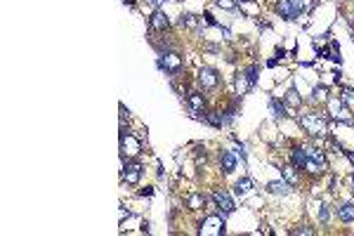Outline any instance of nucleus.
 Returning <instances> with one entry per match:
<instances>
[{
	"label": "nucleus",
	"instance_id": "1",
	"mask_svg": "<svg viewBox=\"0 0 354 236\" xmlns=\"http://www.w3.org/2000/svg\"><path fill=\"white\" fill-rule=\"evenodd\" d=\"M300 125L305 128V132H310L312 137H326L328 135L326 120L319 114H305V116H300Z\"/></svg>",
	"mask_w": 354,
	"mask_h": 236
},
{
	"label": "nucleus",
	"instance_id": "2",
	"mask_svg": "<svg viewBox=\"0 0 354 236\" xmlns=\"http://www.w3.org/2000/svg\"><path fill=\"white\" fill-rule=\"evenodd\" d=\"M302 10H307V7H305V0H279V2H276V12H279V17H283L286 22H295L302 14Z\"/></svg>",
	"mask_w": 354,
	"mask_h": 236
},
{
	"label": "nucleus",
	"instance_id": "3",
	"mask_svg": "<svg viewBox=\"0 0 354 236\" xmlns=\"http://www.w3.org/2000/svg\"><path fill=\"white\" fill-rule=\"evenodd\" d=\"M158 66H161L168 76H177L182 71V57L177 52H163L161 59H158Z\"/></svg>",
	"mask_w": 354,
	"mask_h": 236
},
{
	"label": "nucleus",
	"instance_id": "4",
	"mask_svg": "<svg viewBox=\"0 0 354 236\" xmlns=\"http://www.w3.org/2000/svg\"><path fill=\"white\" fill-rule=\"evenodd\" d=\"M328 111H331V118H335V120H340V123H352L350 107L345 104L343 99H333V97H328Z\"/></svg>",
	"mask_w": 354,
	"mask_h": 236
},
{
	"label": "nucleus",
	"instance_id": "5",
	"mask_svg": "<svg viewBox=\"0 0 354 236\" xmlns=\"http://www.w3.org/2000/svg\"><path fill=\"white\" fill-rule=\"evenodd\" d=\"M201 234H225V215H210V217H205L203 222H201V229H198Z\"/></svg>",
	"mask_w": 354,
	"mask_h": 236
},
{
	"label": "nucleus",
	"instance_id": "6",
	"mask_svg": "<svg viewBox=\"0 0 354 236\" xmlns=\"http://www.w3.org/2000/svg\"><path fill=\"white\" fill-rule=\"evenodd\" d=\"M140 149H142L140 140H137V137H132L130 132L123 130V135H120V154H123V156H137Z\"/></svg>",
	"mask_w": 354,
	"mask_h": 236
},
{
	"label": "nucleus",
	"instance_id": "7",
	"mask_svg": "<svg viewBox=\"0 0 354 236\" xmlns=\"http://www.w3.org/2000/svg\"><path fill=\"white\" fill-rule=\"evenodd\" d=\"M198 83L203 85V90H215L217 87V71L210 66H203L198 71Z\"/></svg>",
	"mask_w": 354,
	"mask_h": 236
},
{
	"label": "nucleus",
	"instance_id": "8",
	"mask_svg": "<svg viewBox=\"0 0 354 236\" xmlns=\"http://www.w3.org/2000/svg\"><path fill=\"white\" fill-rule=\"evenodd\" d=\"M187 104H189V109H192L198 118L205 116V99H203V95H201V92H192V95L187 97Z\"/></svg>",
	"mask_w": 354,
	"mask_h": 236
},
{
	"label": "nucleus",
	"instance_id": "9",
	"mask_svg": "<svg viewBox=\"0 0 354 236\" xmlns=\"http://www.w3.org/2000/svg\"><path fill=\"white\" fill-rule=\"evenodd\" d=\"M140 177H142V165L137 161L128 163V165L123 168V180H125L128 184H137L140 182Z\"/></svg>",
	"mask_w": 354,
	"mask_h": 236
},
{
	"label": "nucleus",
	"instance_id": "10",
	"mask_svg": "<svg viewBox=\"0 0 354 236\" xmlns=\"http://www.w3.org/2000/svg\"><path fill=\"white\" fill-rule=\"evenodd\" d=\"M215 203L222 208V215L234 213V201L229 198V194L227 192H215Z\"/></svg>",
	"mask_w": 354,
	"mask_h": 236
},
{
	"label": "nucleus",
	"instance_id": "11",
	"mask_svg": "<svg viewBox=\"0 0 354 236\" xmlns=\"http://www.w3.org/2000/svg\"><path fill=\"white\" fill-rule=\"evenodd\" d=\"M151 29H156V31H165L168 26H170V22H168V17H165V12L156 10L154 14H151Z\"/></svg>",
	"mask_w": 354,
	"mask_h": 236
},
{
	"label": "nucleus",
	"instance_id": "12",
	"mask_svg": "<svg viewBox=\"0 0 354 236\" xmlns=\"http://www.w3.org/2000/svg\"><path fill=\"white\" fill-rule=\"evenodd\" d=\"M220 165H222V170L229 175V172L236 170V156L232 151H220Z\"/></svg>",
	"mask_w": 354,
	"mask_h": 236
},
{
	"label": "nucleus",
	"instance_id": "13",
	"mask_svg": "<svg viewBox=\"0 0 354 236\" xmlns=\"http://www.w3.org/2000/svg\"><path fill=\"white\" fill-rule=\"evenodd\" d=\"M187 208L189 210H201V208H205V196L203 194H189L187 196Z\"/></svg>",
	"mask_w": 354,
	"mask_h": 236
},
{
	"label": "nucleus",
	"instance_id": "14",
	"mask_svg": "<svg viewBox=\"0 0 354 236\" xmlns=\"http://www.w3.org/2000/svg\"><path fill=\"white\" fill-rule=\"evenodd\" d=\"M290 161H293V165H298V168H305V165H307V151L302 149V147L293 149V154H290Z\"/></svg>",
	"mask_w": 354,
	"mask_h": 236
},
{
	"label": "nucleus",
	"instance_id": "15",
	"mask_svg": "<svg viewBox=\"0 0 354 236\" xmlns=\"http://www.w3.org/2000/svg\"><path fill=\"white\" fill-rule=\"evenodd\" d=\"M300 104H302L300 92H298L295 87H290L288 92H286V107H288V109H298Z\"/></svg>",
	"mask_w": 354,
	"mask_h": 236
},
{
	"label": "nucleus",
	"instance_id": "16",
	"mask_svg": "<svg viewBox=\"0 0 354 236\" xmlns=\"http://www.w3.org/2000/svg\"><path fill=\"white\" fill-rule=\"evenodd\" d=\"M338 217L343 222H354V203H343L338 208Z\"/></svg>",
	"mask_w": 354,
	"mask_h": 236
},
{
	"label": "nucleus",
	"instance_id": "17",
	"mask_svg": "<svg viewBox=\"0 0 354 236\" xmlns=\"http://www.w3.org/2000/svg\"><path fill=\"white\" fill-rule=\"evenodd\" d=\"M250 87H253V85H250V80H248L246 74H238V76H236V95H238V97L246 95Z\"/></svg>",
	"mask_w": 354,
	"mask_h": 236
},
{
	"label": "nucleus",
	"instance_id": "18",
	"mask_svg": "<svg viewBox=\"0 0 354 236\" xmlns=\"http://www.w3.org/2000/svg\"><path fill=\"white\" fill-rule=\"evenodd\" d=\"M307 151V158L310 161H314L316 165H321V170H326V156H323V151L319 149H305Z\"/></svg>",
	"mask_w": 354,
	"mask_h": 236
},
{
	"label": "nucleus",
	"instance_id": "19",
	"mask_svg": "<svg viewBox=\"0 0 354 236\" xmlns=\"http://www.w3.org/2000/svg\"><path fill=\"white\" fill-rule=\"evenodd\" d=\"M269 109H272V114H274V118H276V120H283V118H286V107H283L281 102H276L274 97L269 99Z\"/></svg>",
	"mask_w": 354,
	"mask_h": 236
},
{
	"label": "nucleus",
	"instance_id": "20",
	"mask_svg": "<svg viewBox=\"0 0 354 236\" xmlns=\"http://www.w3.org/2000/svg\"><path fill=\"white\" fill-rule=\"evenodd\" d=\"M269 194H279V196H286L290 192V184L288 182H269L267 184Z\"/></svg>",
	"mask_w": 354,
	"mask_h": 236
},
{
	"label": "nucleus",
	"instance_id": "21",
	"mask_svg": "<svg viewBox=\"0 0 354 236\" xmlns=\"http://www.w3.org/2000/svg\"><path fill=\"white\" fill-rule=\"evenodd\" d=\"M312 102H328V87H323V85L314 87L312 90Z\"/></svg>",
	"mask_w": 354,
	"mask_h": 236
},
{
	"label": "nucleus",
	"instance_id": "22",
	"mask_svg": "<svg viewBox=\"0 0 354 236\" xmlns=\"http://www.w3.org/2000/svg\"><path fill=\"white\" fill-rule=\"evenodd\" d=\"M250 189H253V182H250L248 177H243V180H238V182H236V187H234V192L238 194V196H246V194L250 192Z\"/></svg>",
	"mask_w": 354,
	"mask_h": 236
},
{
	"label": "nucleus",
	"instance_id": "23",
	"mask_svg": "<svg viewBox=\"0 0 354 236\" xmlns=\"http://www.w3.org/2000/svg\"><path fill=\"white\" fill-rule=\"evenodd\" d=\"M180 22H182V26H189V29H198V26H201L198 17H194V14H182Z\"/></svg>",
	"mask_w": 354,
	"mask_h": 236
},
{
	"label": "nucleus",
	"instance_id": "24",
	"mask_svg": "<svg viewBox=\"0 0 354 236\" xmlns=\"http://www.w3.org/2000/svg\"><path fill=\"white\" fill-rule=\"evenodd\" d=\"M283 180L288 184H298V172L293 170V168H283Z\"/></svg>",
	"mask_w": 354,
	"mask_h": 236
},
{
	"label": "nucleus",
	"instance_id": "25",
	"mask_svg": "<svg viewBox=\"0 0 354 236\" xmlns=\"http://www.w3.org/2000/svg\"><path fill=\"white\" fill-rule=\"evenodd\" d=\"M215 2H217V7H222V10H229V12L236 10V0H215Z\"/></svg>",
	"mask_w": 354,
	"mask_h": 236
},
{
	"label": "nucleus",
	"instance_id": "26",
	"mask_svg": "<svg viewBox=\"0 0 354 236\" xmlns=\"http://www.w3.org/2000/svg\"><path fill=\"white\" fill-rule=\"evenodd\" d=\"M246 76H248V80H250V85L255 87V80H258V66H250L246 71Z\"/></svg>",
	"mask_w": 354,
	"mask_h": 236
},
{
	"label": "nucleus",
	"instance_id": "27",
	"mask_svg": "<svg viewBox=\"0 0 354 236\" xmlns=\"http://www.w3.org/2000/svg\"><path fill=\"white\" fill-rule=\"evenodd\" d=\"M295 234H302V236H314V234H316V232H314L312 227L302 225V227H298V229H295Z\"/></svg>",
	"mask_w": 354,
	"mask_h": 236
},
{
	"label": "nucleus",
	"instance_id": "28",
	"mask_svg": "<svg viewBox=\"0 0 354 236\" xmlns=\"http://www.w3.org/2000/svg\"><path fill=\"white\" fill-rule=\"evenodd\" d=\"M343 102H345V104H352V102H354V90H350V87H347V90H343Z\"/></svg>",
	"mask_w": 354,
	"mask_h": 236
},
{
	"label": "nucleus",
	"instance_id": "29",
	"mask_svg": "<svg viewBox=\"0 0 354 236\" xmlns=\"http://www.w3.org/2000/svg\"><path fill=\"white\" fill-rule=\"evenodd\" d=\"M319 217H321V222H328V208L321 205V210H319Z\"/></svg>",
	"mask_w": 354,
	"mask_h": 236
},
{
	"label": "nucleus",
	"instance_id": "30",
	"mask_svg": "<svg viewBox=\"0 0 354 236\" xmlns=\"http://www.w3.org/2000/svg\"><path fill=\"white\" fill-rule=\"evenodd\" d=\"M149 2H151V5H154V7H156V10H158V7H161V5H163V2H165V0H149Z\"/></svg>",
	"mask_w": 354,
	"mask_h": 236
},
{
	"label": "nucleus",
	"instance_id": "31",
	"mask_svg": "<svg viewBox=\"0 0 354 236\" xmlns=\"http://www.w3.org/2000/svg\"><path fill=\"white\" fill-rule=\"evenodd\" d=\"M123 2H125V5H135V0H123Z\"/></svg>",
	"mask_w": 354,
	"mask_h": 236
},
{
	"label": "nucleus",
	"instance_id": "32",
	"mask_svg": "<svg viewBox=\"0 0 354 236\" xmlns=\"http://www.w3.org/2000/svg\"><path fill=\"white\" fill-rule=\"evenodd\" d=\"M236 2H253V0H236Z\"/></svg>",
	"mask_w": 354,
	"mask_h": 236
}]
</instances>
